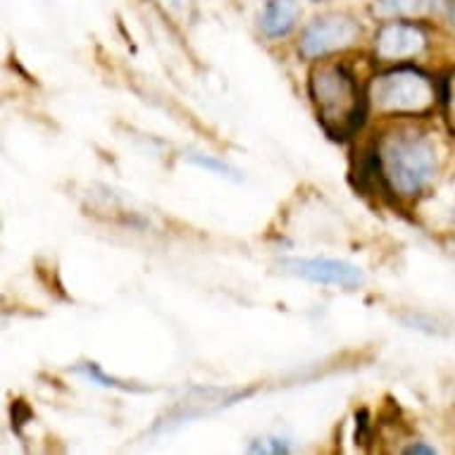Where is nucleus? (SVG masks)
<instances>
[{
  "mask_svg": "<svg viewBox=\"0 0 455 455\" xmlns=\"http://www.w3.org/2000/svg\"><path fill=\"white\" fill-rule=\"evenodd\" d=\"M405 453L408 455H432V453H436V451H434L432 446H422V443H415V446H411V448H405Z\"/></svg>",
  "mask_w": 455,
  "mask_h": 455,
  "instance_id": "f8f14e48",
  "label": "nucleus"
},
{
  "mask_svg": "<svg viewBox=\"0 0 455 455\" xmlns=\"http://www.w3.org/2000/svg\"><path fill=\"white\" fill-rule=\"evenodd\" d=\"M446 117L451 132L455 134V72L446 79Z\"/></svg>",
  "mask_w": 455,
  "mask_h": 455,
  "instance_id": "9d476101",
  "label": "nucleus"
},
{
  "mask_svg": "<svg viewBox=\"0 0 455 455\" xmlns=\"http://www.w3.org/2000/svg\"><path fill=\"white\" fill-rule=\"evenodd\" d=\"M360 36V27L348 15L317 17L300 36L299 51L306 60H317L336 51H344Z\"/></svg>",
  "mask_w": 455,
  "mask_h": 455,
  "instance_id": "20e7f679",
  "label": "nucleus"
},
{
  "mask_svg": "<svg viewBox=\"0 0 455 455\" xmlns=\"http://www.w3.org/2000/svg\"><path fill=\"white\" fill-rule=\"evenodd\" d=\"M76 372L86 374L91 381H96V384H100V387L122 388V391H146V387H136V384H127V381H120V379H115V377H108V374H105L98 365H93V363H86V365L76 367Z\"/></svg>",
  "mask_w": 455,
  "mask_h": 455,
  "instance_id": "1a4fd4ad",
  "label": "nucleus"
},
{
  "mask_svg": "<svg viewBox=\"0 0 455 455\" xmlns=\"http://www.w3.org/2000/svg\"><path fill=\"white\" fill-rule=\"evenodd\" d=\"M367 100L388 117H425L434 110L436 91L432 79L419 69L395 68L374 76Z\"/></svg>",
  "mask_w": 455,
  "mask_h": 455,
  "instance_id": "7ed1b4c3",
  "label": "nucleus"
},
{
  "mask_svg": "<svg viewBox=\"0 0 455 455\" xmlns=\"http://www.w3.org/2000/svg\"><path fill=\"white\" fill-rule=\"evenodd\" d=\"M374 170L388 194L412 201L418 198L436 174V146L429 136L398 129L387 132L372 150Z\"/></svg>",
  "mask_w": 455,
  "mask_h": 455,
  "instance_id": "f257e3e1",
  "label": "nucleus"
},
{
  "mask_svg": "<svg viewBox=\"0 0 455 455\" xmlns=\"http://www.w3.org/2000/svg\"><path fill=\"white\" fill-rule=\"evenodd\" d=\"M310 98L322 129L336 141L355 134L365 120L367 98L344 62H320L310 72Z\"/></svg>",
  "mask_w": 455,
  "mask_h": 455,
  "instance_id": "f03ea898",
  "label": "nucleus"
},
{
  "mask_svg": "<svg viewBox=\"0 0 455 455\" xmlns=\"http://www.w3.org/2000/svg\"><path fill=\"white\" fill-rule=\"evenodd\" d=\"M300 15L299 0H267L262 12V31L269 38H282L296 27Z\"/></svg>",
  "mask_w": 455,
  "mask_h": 455,
  "instance_id": "6e6552de",
  "label": "nucleus"
},
{
  "mask_svg": "<svg viewBox=\"0 0 455 455\" xmlns=\"http://www.w3.org/2000/svg\"><path fill=\"white\" fill-rule=\"evenodd\" d=\"M191 160L194 163H198L201 167H205V170H212V172L222 174V177H234V170L232 167H227L224 163H217V160H212V157H201V156H191Z\"/></svg>",
  "mask_w": 455,
  "mask_h": 455,
  "instance_id": "9b49d317",
  "label": "nucleus"
},
{
  "mask_svg": "<svg viewBox=\"0 0 455 455\" xmlns=\"http://www.w3.org/2000/svg\"><path fill=\"white\" fill-rule=\"evenodd\" d=\"M441 8H448V0H374L372 15L379 20H408L432 15Z\"/></svg>",
  "mask_w": 455,
  "mask_h": 455,
  "instance_id": "0eeeda50",
  "label": "nucleus"
},
{
  "mask_svg": "<svg viewBox=\"0 0 455 455\" xmlns=\"http://www.w3.org/2000/svg\"><path fill=\"white\" fill-rule=\"evenodd\" d=\"M283 272L293 276H300L306 282L327 283V286H339V289H358L365 282V276L355 265L344 260H329V258H289L282 260Z\"/></svg>",
  "mask_w": 455,
  "mask_h": 455,
  "instance_id": "39448f33",
  "label": "nucleus"
},
{
  "mask_svg": "<svg viewBox=\"0 0 455 455\" xmlns=\"http://www.w3.org/2000/svg\"><path fill=\"white\" fill-rule=\"evenodd\" d=\"M427 36L418 24L395 22L384 24L374 36V55L379 62H403L425 51Z\"/></svg>",
  "mask_w": 455,
  "mask_h": 455,
  "instance_id": "423d86ee",
  "label": "nucleus"
}]
</instances>
